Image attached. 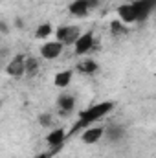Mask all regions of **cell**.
<instances>
[{
	"mask_svg": "<svg viewBox=\"0 0 156 158\" xmlns=\"http://www.w3.org/2000/svg\"><path fill=\"white\" fill-rule=\"evenodd\" d=\"M97 63L94 61V59H86V61H83V63H79L77 64V70L81 74H86V76H92V74H96L97 72Z\"/></svg>",
	"mask_w": 156,
	"mask_h": 158,
	"instance_id": "obj_13",
	"label": "cell"
},
{
	"mask_svg": "<svg viewBox=\"0 0 156 158\" xmlns=\"http://www.w3.org/2000/svg\"><path fill=\"white\" fill-rule=\"evenodd\" d=\"M39 123L42 125V127H50V125H51V114H40Z\"/></svg>",
	"mask_w": 156,
	"mask_h": 158,
	"instance_id": "obj_18",
	"label": "cell"
},
{
	"mask_svg": "<svg viewBox=\"0 0 156 158\" xmlns=\"http://www.w3.org/2000/svg\"><path fill=\"white\" fill-rule=\"evenodd\" d=\"M66 138H68V132L64 131V129H53L48 136H46V143L53 149V147H63V143L66 142Z\"/></svg>",
	"mask_w": 156,
	"mask_h": 158,
	"instance_id": "obj_10",
	"label": "cell"
},
{
	"mask_svg": "<svg viewBox=\"0 0 156 158\" xmlns=\"http://www.w3.org/2000/svg\"><path fill=\"white\" fill-rule=\"evenodd\" d=\"M63 50H64V44L61 40H48L40 46V57L46 61H53L63 53Z\"/></svg>",
	"mask_w": 156,
	"mask_h": 158,
	"instance_id": "obj_4",
	"label": "cell"
},
{
	"mask_svg": "<svg viewBox=\"0 0 156 158\" xmlns=\"http://www.w3.org/2000/svg\"><path fill=\"white\" fill-rule=\"evenodd\" d=\"M6 74L11 77H22L26 76V57L24 55H15L9 64L6 66Z\"/></svg>",
	"mask_w": 156,
	"mask_h": 158,
	"instance_id": "obj_5",
	"label": "cell"
},
{
	"mask_svg": "<svg viewBox=\"0 0 156 158\" xmlns=\"http://www.w3.org/2000/svg\"><path fill=\"white\" fill-rule=\"evenodd\" d=\"M57 107H59V110L63 114H68V112H72L76 109V98L70 96V94H63L57 99Z\"/></svg>",
	"mask_w": 156,
	"mask_h": 158,
	"instance_id": "obj_11",
	"label": "cell"
},
{
	"mask_svg": "<svg viewBox=\"0 0 156 158\" xmlns=\"http://www.w3.org/2000/svg\"><path fill=\"white\" fill-rule=\"evenodd\" d=\"M81 37V30L77 26H59L55 30V40H61L64 46H74Z\"/></svg>",
	"mask_w": 156,
	"mask_h": 158,
	"instance_id": "obj_2",
	"label": "cell"
},
{
	"mask_svg": "<svg viewBox=\"0 0 156 158\" xmlns=\"http://www.w3.org/2000/svg\"><path fill=\"white\" fill-rule=\"evenodd\" d=\"M72 79H74V72H72V70H61V72L55 74L53 85H55L57 88H66V86L72 83Z\"/></svg>",
	"mask_w": 156,
	"mask_h": 158,
	"instance_id": "obj_12",
	"label": "cell"
},
{
	"mask_svg": "<svg viewBox=\"0 0 156 158\" xmlns=\"http://www.w3.org/2000/svg\"><path fill=\"white\" fill-rule=\"evenodd\" d=\"M39 72V61L35 57H26V76L33 77Z\"/></svg>",
	"mask_w": 156,
	"mask_h": 158,
	"instance_id": "obj_15",
	"label": "cell"
},
{
	"mask_svg": "<svg viewBox=\"0 0 156 158\" xmlns=\"http://www.w3.org/2000/svg\"><path fill=\"white\" fill-rule=\"evenodd\" d=\"M103 136H105V127H101V125H92V127H88V129L83 131L81 142L86 143V145H94V143H97Z\"/></svg>",
	"mask_w": 156,
	"mask_h": 158,
	"instance_id": "obj_7",
	"label": "cell"
},
{
	"mask_svg": "<svg viewBox=\"0 0 156 158\" xmlns=\"http://www.w3.org/2000/svg\"><path fill=\"white\" fill-rule=\"evenodd\" d=\"M96 6H97V0H74L68 6V13L74 15V17H84Z\"/></svg>",
	"mask_w": 156,
	"mask_h": 158,
	"instance_id": "obj_6",
	"label": "cell"
},
{
	"mask_svg": "<svg viewBox=\"0 0 156 158\" xmlns=\"http://www.w3.org/2000/svg\"><path fill=\"white\" fill-rule=\"evenodd\" d=\"M138 9V20H145L153 11L156 9V0H132Z\"/></svg>",
	"mask_w": 156,
	"mask_h": 158,
	"instance_id": "obj_9",
	"label": "cell"
},
{
	"mask_svg": "<svg viewBox=\"0 0 156 158\" xmlns=\"http://www.w3.org/2000/svg\"><path fill=\"white\" fill-rule=\"evenodd\" d=\"M112 109H114V101H101V103H96V105H92V107L81 110V112H79L77 121H76V125L70 129L68 136L74 134V132H77V131H81V129H88V127H92V123H96V121H99L103 116L110 114Z\"/></svg>",
	"mask_w": 156,
	"mask_h": 158,
	"instance_id": "obj_1",
	"label": "cell"
},
{
	"mask_svg": "<svg viewBox=\"0 0 156 158\" xmlns=\"http://www.w3.org/2000/svg\"><path fill=\"white\" fill-rule=\"evenodd\" d=\"M117 19H119L123 24L140 22V20H138V9H136L134 2H127V4L117 6Z\"/></svg>",
	"mask_w": 156,
	"mask_h": 158,
	"instance_id": "obj_3",
	"label": "cell"
},
{
	"mask_svg": "<svg viewBox=\"0 0 156 158\" xmlns=\"http://www.w3.org/2000/svg\"><path fill=\"white\" fill-rule=\"evenodd\" d=\"M51 31H53L51 24H50V22H44V24H40L39 28L35 30V37H37V39H48V37L51 35Z\"/></svg>",
	"mask_w": 156,
	"mask_h": 158,
	"instance_id": "obj_16",
	"label": "cell"
},
{
	"mask_svg": "<svg viewBox=\"0 0 156 158\" xmlns=\"http://www.w3.org/2000/svg\"><path fill=\"white\" fill-rule=\"evenodd\" d=\"M57 151H61V147H53V149H50V151H46V153H40L37 158H53L57 155Z\"/></svg>",
	"mask_w": 156,
	"mask_h": 158,
	"instance_id": "obj_19",
	"label": "cell"
},
{
	"mask_svg": "<svg viewBox=\"0 0 156 158\" xmlns=\"http://www.w3.org/2000/svg\"><path fill=\"white\" fill-rule=\"evenodd\" d=\"M96 44V37L92 31H86V33H81V37L77 39V42L74 44V50H76V55H86Z\"/></svg>",
	"mask_w": 156,
	"mask_h": 158,
	"instance_id": "obj_8",
	"label": "cell"
},
{
	"mask_svg": "<svg viewBox=\"0 0 156 158\" xmlns=\"http://www.w3.org/2000/svg\"><path fill=\"white\" fill-rule=\"evenodd\" d=\"M123 127H117V125H112V127H105V136L110 140V142H117L123 138Z\"/></svg>",
	"mask_w": 156,
	"mask_h": 158,
	"instance_id": "obj_14",
	"label": "cell"
},
{
	"mask_svg": "<svg viewBox=\"0 0 156 158\" xmlns=\"http://www.w3.org/2000/svg\"><path fill=\"white\" fill-rule=\"evenodd\" d=\"M110 33H112L114 37L121 35V33H125V24H123L119 19H116V20H112V22H110Z\"/></svg>",
	"mask_w": 156,
	"mask_h": 158,
	"instance_id": "obj_17",
	"label": "cell"
}]
</instances>
